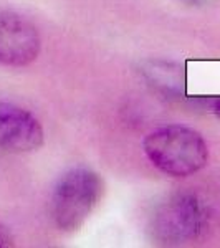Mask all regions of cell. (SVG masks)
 <instances>
[{"label":"cell","mask_w":220,"mask_h":248,"mask_svg":"<svg viewBox=\"0 0 220 248\" xmlns=\"http://www.w3.org/2000/svg\"><path fill=\"white\" fill-rule=\"evenodd\" d=\"M205 207L192 192H177L154 207L149 230L156 242L182 245L201 235L205 223Z\"/></svg>","instance_id":"3"},{"label":"cell","mask_w":220,"mask_h":248,"mask_svg":"<svg viewBox=\"0 0 220 248\" xmlns=\"http://www.w3.org/2000/svg\"><path fill=\"white\" fill-rule=\"evenodd\" d=\"M105 194L101 175L90 167H71L58 177L50 195V217L60 230L83 225Z\"/></svg>","instance_id":"2"},{"label":"cell","mask_w":220,"mask_h":248,"mask_svg":"<svg viewBox=\"0 0 220 248\" xmlns=\"http://www.w3.org/2000/svg\"><path fill=\"white\" fill-rule=\"evenodd\" d=\"M142 149L156 169L177 179L197 174L209 159L202 134L184 124H167L149 133Z\"/></svg>","instance_id":"1"},{"label":"cell","mask_w":220,"mask_h":248,"mask_svg":"<svg viewBox=\"0 0 220 248\" xmlns=\"http://www.w3.org/2000/svg\"><path fill=\"white\" fill-rule=\"evenodd\" d=\"M42 40L37 27L14 10H0V65L22 68L40 55Z\"/></svg>","instance_id":"4"},{"label":"cell","mask_w":220,"mask_h":248,"mask_svg":"<svg viewBox=\"0 0 220 248\" xmlns=\"http://www.w3.org/2000/svg\"><path fill=\"white\" fill-rule=\"evenodd\" d=\"M14 243V238H12V233L9 232L5 225L0 223V248L2 247H10Z\"/></svg>","instance_id":"6"},{"label":"cell","mask_w":220,"mask_h":248,"mask_svg":"<svg viewBox=\"0 0 220 248\" xmlns=\"http://www.w3.org/2000/svg\"><path fill=\"white\" fill-rule=\"evenodd\" d=\"M42 124L25 108L0 101V149L14 154L33 153L43 146Z\"/></svg>","instance_id":"5"},{"label":"cell","mask_w":220,"mask_h":248,"mask_svg":"<svg viewBox=\"0 0 220 248\" xmlns=\"http://www.w3.org/2000/svg\"><path fill=\"white\" fill-rule=\"evenodd\" d=\"M205 105H207V109H209L210 113H214L215 116H219V118H220V98L207 99Z\"/></svg>","instance_id":"7"}]
</instances>
